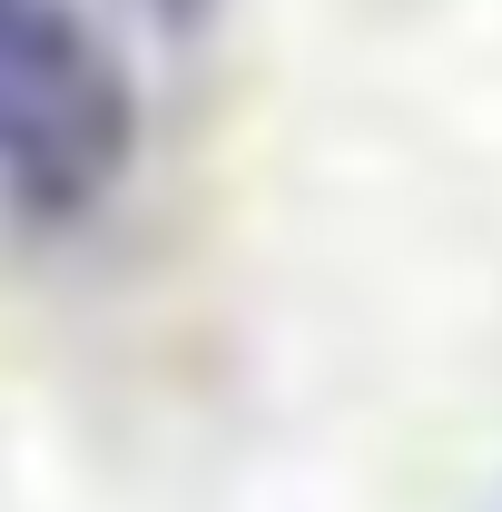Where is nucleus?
Segmentation results:
<instances>
[{"label": "nucleus", "instance_id": "2", "mask_svg": "<svg viewBox=\"0 0 502 512\" xmlns=\"http://www.w3.org/2000/svg\"><path fill=\"white\" fill-rule=\"evenodd\" d=\"M138 10H148L168 40H188V30H207V10H217V0H138Z\"/></svg>", "mask_w": 502, "mask_h": 512}, {"label": "nucleus", "instance_id": "1", "mask_svg": "<svg viewBox=\"0 0 502 512\" xmlns=\"http://www.w3.org/2000/svg\"><path fill=\"white\" fill-rule=\"evenodd\" d=\"M138 158V89L79 0H0V197L40 227L89 217Z\"/></svg>", "mask_w": 502, "mask_h": 512}]
</instances>
